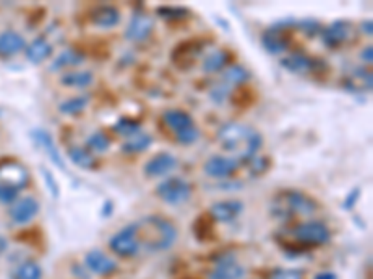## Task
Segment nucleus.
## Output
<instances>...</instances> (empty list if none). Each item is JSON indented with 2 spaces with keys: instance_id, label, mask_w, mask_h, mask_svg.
Here are the masks:
<instances>
[{
  "instance_id": "f257e3e1",
  "label": "nucleus",
  "mask_w": 373,
  "mask_h": 279,
  "mask_svg": "<svg viewBox=\"0 0 373 279\" xmlns=\"http://www.w3.org/2000/svg\"><path fill=\"white\" fill-rule=\"evenodd\" d=\"M131 226L140 252H164L176 244L177 227L164 216H144L142 220L133 222Z\"/></svg>"
},
{
  "instance_id": "f03ea898",
  "label": "nucleus",
  "mask_w": 373,
  "mask_h": 279,
  "mask_svg": "<svg viewBox=\"0 0 373 279\" xmlns=\"http://www.w3.org/2000/svg\"><path fill=\"white\" fill-rule=\"evenodd\" d=\"M218 142L220 146L230 151L237 162H250L254 157H258V151L263 146L261 134L243 123H226L218 131Z\"/></svg>"
},
{
  "instance_id": "7ed1b4c3",
  "label": "nucleus",
  "mask_w": 373,
  "mask_h": 279,
  "mask_svg": "<svg viewBox=\"0 0 373 279\" xmlns=\"http://www.w3.org/2000/svg\"><path fill=\"white\" fill-rule=\"evenodd\" d=\"M318 201L300 190H284V192L276 194L271 205L272 216L279 220H290L295 214L312 216L313 213H318Z\"/></svg>"
},
{
  "instance_id": "20e7f679",
  "label": "nucleus",
  "mask_w": 373,
  "mask_h": 279,
  "mask_svg": "<svg viewBox=\"0 0 373 279\" xmlns=\"http://www.w3.org/2000/svg\"><path fill=\"white\" fill-rule=\"evenodd\" d=\"M155 194L166 205H181V203L190 200L192 186L181 177H168L157 185Z\"/></svg>"
},
{
  "instance_id": "39448f33",
  "label": "nucleus",
  "mask_w": 373,
  "mask_h": 279,
  "mask_svg": "<svg viewBox=\"0 0 373 279\" xmlns=\"http://www.w3.org/2000/svg\"><path fill=\"white\" fill-rule=\"evenodd\" d=\"M293 237L303 246H325L331 242V229L323 222H305L293 229Z\"/></svg>"
},
{
  "instance_id": "423d86ee",
  "label": "nucleus",
  "mask_w": 373,
  "mask_h": 279,
  "mask_svg": "<svg viewBox=\"0 0 373 279\" xmlns=\"http://www.w3.org/2000/svg\"><path fill=\"white\" fill-rule=\"evenodd\" d=\"M355 27L351 21L339 19L331 23L326 28H321L319 38L323 41V45L326 49H339L342 45H346L347 41L353 40Z\"/></svg>"
},
{
  "instance_id": "0eeeda50",
  "label": "nucleus",
  "mask_w": 373,
  "mask_h": 279,
  "mask_svg": "<svg viewBox=\"0 0 373 279\" xmlns=\"http://www.w3.org/2000/svg\"><path fill=\"white\" fill-rule=\"evenodd\" d=\"M30 181V173L23 164L15 160H2L0 162V185L12 186L17 192L27 188Z\"/></svg>"
},
{
  "instance_id": "6e6552de",
  "label": "nucleus",
  "mask_w": 373,
  "mask_h": 279,
  "mask_svg": "<svg viewBox=\"0 0 373 279\" xmlns=\"http://www.w3.org/2000/svg\"><path fill=\"white\" fill-rule=\"evenodd\" d=\"M10 218L17 226H27L32 220L40 214V201L32 198V196H25V198H17V200L10 205Z\"/></svg>"
},
{
  "instance_id": "1a4fd4ad",
  "label": "nucleus",
  "mask_w": 373,
  "mask_h": 279,
  "mask_svg": "<svg viewBox=\"0 0 373 279\" xmlns=\"http://www.w3.org/2000/svg\"><path fill=\"white\" fill-rule=\"evenodd\" d=\"M110 250L120 255V257H135L140 253L138 250V242L135 239V232H133V226L123 227L122 231H118L116 235H112L109 240Z\"/></svg>"
},
{
  "instance_id": "9d476101",
  "label": "nucleus",
  "mask_w": 373,
  "mask_h": 279,
  "mask_svg": "<svg viewBox=\"0 0 373 279\" xmlns=\"http://www.w3.org/2000/svg\"><path fill=\"white\" fill-rule=\"evenodd\" d=\"M153 17H149L144 12H135L131 17L129 25L125 28V40L133 41V43H140L146 41L153 32Z\"/></svg>"
},
{
  "instance_id": "9b49d317",
  "label": "nucleus",
  "mask_w": 373,
  "mask_h": 279,
  "mask_svg": "<svg viewBox=\"0 0 373 279\" xmlns=\"http://www.w3.org/2000/svg\"><path fill=\"white\" fill-rule=\"evenodd\" d=\"M30 138H32V142H34L36 146L45 151L49 160H51L56 168H60L62 172H66V162H64V157H62V153L58 151L55 140H53V136H51L49 131H45V129H34V131H30Z\"/></svg>"
},
{
  "instance_id": "f8f14e48",
  "label": "nucleus",
  "mask_w": 373,
  "mask_h": 279,
  "mask_svg": "<svg viewBox=\"0 0 373 279\" xmlns=\"http://www.w3.org/2000/svg\"><path fill=\"white\" fill-rule=\"evenodd\" d=\"M280 66L284 67L285 71H290V73L306 75L318 71L325 64H323V60H316V58H310V56H306L303 53H292L290 56H285V58L280 60Z\"/></svg>"
},
{
  "instance_id": "ddd939ff",
  "label": "nucleus",
  "mask_w": 373,
  "mask_h": 279,
  "mask_svg": "<svg viewBox=\"0 0 373 279\" xmlns=\"http://www.w3.org/2000/svg\"><path fill=\"white\" fill-rule=\"evenodd\" d=\"M261 45L269 54H282L290 49V30L280 25H274L265 30L261 36Z\"/></svg>"
},
{
  "instance_id": "4468645a",
  "label": "nucleus",
  "mask_w": 373,
  "mask_h": 279,
  "mask_svg": "<svg viewBox=\"0 0 373 279\" xmlns=\"http://www.w3.org/2000/svg\"><path fill=\"white\" fill-rule=\"evenodd\" d=\"M246 276L243 265H239L233 255H224L218 257L217 265L211 268L207 274L209 279H243Z\"/></svg>"
},
{
  "instance_id": "2eb2a0df",
  "label": "nucleus",
  "mask_w": 373,
  "mask_h": 279,
  "mask_svg": "<svg viewBox=\"0 0 373 279\" xmlns=\"http://www.w3.org/2000/svg\"><path fill=\"white\" fill-rule=\"evenodd\" d=\"M239 162L231 157H224V155H213L205 160L204 172L213 179H226L231 173L237 172Z\"/></svg>"
},
{
  "instance_id": "dca6fc26",
  "label": "nucleus",
  "mask_w": 373,
  "mask_h": 279,
  "mask_svg": "<svg viewBox=\"0 0 373 279\" xmlns=\"http://www.w3.org/2000/svg\"><path fill=\"white\" fill-rule=\"evenodd\" d=\"M202 51H204V45L200 41H183L172 51L170 58L174 62V66L179 69H189Z\"/></svg>"
},
{
  "instance_id": "f3484780",
  "label": "nucleus",
  "mask_w": 373,
  "mask_h": 279,
  "mask_svg": "<svg viewBox=\"0 0 373 279\" xmlns=\"http://www.w3.org/2000/svg\"><path fill=\"white\" fill-rule=\"evenodd\" d=\"M344 88L351 93H366L372 92L373 77L372 71L366 67H355L344 77Z\"/></svg>"
},
{
  "instance_id": "a211bd4d",
  "label": "nucleus",
  "mask_w": 373,
  "mask_h": 279,
  "mask_svg": "<svg viewBox=\"0 0 373 279\" xmlns=\"http://www.w3.org/2000/svg\"><path fill=\"white\" fill-rule=\"evenodd\" d=\"M244 211L243 201L239 200H224L217 201L209 207V216L213 218V222H218V224H228V222H233L237 218L239 214Z\"/></svg>"
},
{
  "instance_id": "6ab92c4d",
  "label": "nucleus",
  "mask_w": 373,
  "mask_h": 279,
  "mask_svg": "<svg viewBox=\"0 0 373 279\" xmlns=\"http://www.w3.org/2000/svg\"><path fill=\"white\" fill-rule=\"evenodd\" d=\"M177 168V159L172 153H157L144 164V173L148 177H163Z\"/></svg>"
},
{
  "instance_id": "aec40b11",
  "label": "nucleus",
  "mask_w": 373,
  "mask_h": 279,
  "mask_svg": "<svg viewBox=\"0 0 373 279\" xmlns=\"http://www.w3.org/2000/svg\"><path fill=\"white\" fill-rule=\"evenodd\" d=\"M86 266L92 274H97V276H110L118 270V265L116 261H112L109 255H105L99 250H92L86 255Z\"/></svg>"
},
{
  "instance_id": "412c9836",
  "label": "nucleus",
  "mask_w": 373,
  "mask_h": 279,
  "mask_svg": "<svg viewBox=\"0 0 373 279\" xmlns=\"http://www.w3.org/2000/svg\"><path fill=\"white\" fill-rule=\"evenodd\" d=\"M27 49V41L19 32L6 30L0 32V58H12Z\"/></svg>"
},
{
  "instance_id": "4be33fe9",
  "label": "nucleus",
  "mask_w": 373,
  "mask_h": 279,
  "mask_svg": "<svg viewBox=\"0 0 373 279\" xmlns=\"http://www.w3.org/2000/svg\"><path fill=\"white\" fill-rule=\"evenodd\" d=\"M90 21L97 28H116L122 21V14L116 6H97L90 15Z\"/></svg>"
},
{
  "instance_id": "5701e85b",
  "label": "nucleus",
  "mask_w": 373,
  "mask_h": 279,
  "mask_svg": "<svg viewBox=\"0 0 373 279\" xmlns=\"http://www.w3.org/2000/svg\"><path fill=\"white\" fill-rule=\"evenodd\" d=\"M25 54H27L30 64H41V62H45L53 54V45H51V41H47V38L40 36L30 45H27Z\"/></svg>"
},
{
  "instance_id": "b1692460",
  "label": "nucleus",
  "mask_w": 373,
  "mask_h": 279,
  "mask_svg": "<svg viewBox=\"0 0 373 279\" xmlns=\"http://www.w3.org/2000/svg\"><path fill=\"white\" fill-rule=\"evenodd\" d=\"M163 121L166 123L170 131H176V134L185 131V129H189V127H194V121L190 118V114L183 112V110H177V108L166 110L163 114Z\"/></svg>"
},
{
  "instance_id": "393cba45",
  "label": "nucleus",
  "mask_w": 373,
  "mask_h": 279,
  "mask_svg": "<svg viewBox=\"0 0 373 279\" xmlns=\"http://www.w3.org/2000/svg\"><path fill=\"white\" fill-rule=\"evenodd\" d=\"M231 62V54L228 51H224V49H217V51H213L204 58L202 62V69H204L205 73H220L224 67L230 66Z\"/></svg>"
},
{
  "instance_id": "a878e982",
  "label": "nucleus",
  "mask_w": 373,
  "mask_h": 279,
  "mask_svg": "<svg viewBox=\"0 0 373 279\" xmlns=\"http://www.w3.org/2000/svg\"><path fill=\"white\" fill-rule=\"evenodd\" d=\"M68 157L75 166L81 168V170H95V168L99 166L95 155L92 151H88L86 147H69Z\"/></svg>"
},
{
  "instance_id": "bb28decb",
  "label": "nucleus",
  "mask_w": 373,
  "mask_h": 279,
  "mask_svg": "<svg viewBox=\"0 0 373 279\" xmlns=\"http://www.w3.org/2000/svg\"><path fill=\"white\" fill-rule=\"evenodd\" d=\"M153 144V138L149 136L148 133H136L129 138H125V142L122 144V151L125 155H135V153H142L146 151L149 146Z\"/></svg>"
},
{
  "instance_id": "cd10ccee",
  "label": "nucleus",
  "mask_w": 373,
  "mask_h": 279,
  "mask_svg": "<svg viewBox=\"0 0 373 279\" xmlns=\"http://www.w3.org/2000/svg\"><path fill=\"white\" fill-rule=\"evenodd\" d=\"M82 62H84V54L79 53L77 49H66V51H62V53L55 58V62L51 64V71H62V69H66V67L81 66Z\"/></svg>"
},
{
  "instance_id": "c85d7f7f",
  "label": "nucleus",
  "mask_w": 373,
  "mask_h": 279,
  "mask_svg": "<svg viewBox=\"0 0 373 279\" xmlns=\"http://www.w3.org/2000/svg\"><path fill=\"white\" fill-rule=\"evenodd\" d=\"M62 86L68 88H88L94 84V73L92 71H68L60 77Z\"/></svg>"
},
{
  "instance_id": "c756f323",
  "label": "nucleus",
  "mask_w": 373,
  "mask_h": 279,
  "mask_svg": "<svg viewBox=\"0 0 373 279\" xmlns=\"http://www.w3.org/2000/svg\"><path fill=\"white\" fill-rule=\"evenodd\" d=\"M43 278V270H41L40 263L28 259L23 261L12 270V279H41Z\"/></svg>"
},
{
  "instance_id": "7c9ffc66",
  "label": "nucleus",
  "mask_w": 373,
  "mask_h": 279,
  "mask_svg": "<svg viewBox=\"0 0 373 279\" xmlns=\"http://www.w3.org/2000/svg\"><path fill=\"white\" fill-rule=\"evenodd\" d=\"M250 79V73L244 69L243 66H230L226 71L222 73V82L226 88H233V86H241V84H244L246 80Z\"/></svg>"
},
{
  "instance_id": "2f4dec72",
  "label": "nucleus",
  "mask_w": 373,
  "mask_h": 279,
  "mask_svg": "<svg viewBox=\"0 0 373 279\" xmlns=\"http://www.w3.org/2000/svg\"><path fill=\"white\" fill-rule=\"evenodd\" d=\"M88 95H77V97H71V99L64 101L58 107V112L64 114V116H79L86 110L88 107Z\"/></svg>"
},
{
  "instance_id": "473e14b6",
  "label": "nucleus",
  "mask_w": 373,
  "mask_h": 279,
  "mask_svg": "<svg viewBox=\"0 0 373 279\" xmlns=\"http://www.w3.org/2000/svg\"><path fill=\"white\" fill-rule=\"evenodd\" d=\"M112 129H114V133H118L123 138H129L133 134L140 133V123L136 120H131V118H120Z\"/></svg>"
},
{
  "instance_id": "72a5a7b5",
  "label": "nucleus",
  "mask_w": 373,
  "mask_h": 279,
  "mask_svg": "<svg viewBox=\"0 0 373 279\" xmlns=\"http://www.w3.org/2000/svg\"><path fill=\"white\" fill-rule=\"evenodd\" d=\"M86 144H88V151L92 153H105L110 147V138L101 131H97V133L90 134Z\"/></svg>"
},
{
  "instance_id": "f704fd0d",
  "label": "nucleus",
  "mask_w": 373,
  "mask_h": 279,
  "mask_svg": "<svg viewBox=\"0 0 373 279\" xmlns=\"http://www.w3.org/2000/svg\"><path fill=\"white\" fill-rule=\"evenodd\" d=\"M189 10L187 8H177V6H163L157 10V15L164 21H183L189 17Z\"/></svg>"
},
{
  "instance_id": "c9c22d12",
  "label": "nucleus",
  "mask_w": 373,
  "mask_h": 279,
  "mask_svg": "<svg viewBox=\"0 0 373 279\" xmlns=\"http://www.w3.org/2000/svg\"><path fill=\"white\" fill-rule=\"evenodd\" d=\"M192 231L196 235V239L200 242H207V240L213 237V226H211L209 220L205 218H198L194 222V227H192Z\"/></svg>"
},
{
  "instance_id": "e433bc0d",
  "label": "nucleus",
  "mask_w": 373,
  "mask_h": 279,
  "mask_svg": "<svg viewBox=\"0 0 373 279\" xmlns=\"http://www.w3.org/2000/svg\"><path fill=\"white\" fill-rule=\"evenodd\" d=\"M269 159H265V157H254L250 162H246V166L250 170L252 177H259V175H263L267 170H269Z\"/></svg>"
},
{
  "instance_id": "4c0bfd02",
  "label": "nucleus",
  "mask_w": 373,
  "mask_h": 279,
  "mask_svg": "<svg viewBox=\"0 0 373 279\" xmlns=\"http://www.w3.org/2000/svg\"><path fill=\"white\" fill-rule=\"evenodd\" d=\"M177 144H181V146H192V144H196L198 140H200V131H198L196 127H189V129H185L181 133L176 134Z\"/></svg>"
},
{
  "instance_id": "58836bf2",
  "label": "nucleus",
  "mask_w": 373,
  "mask_h": 279,
  "mask_svg": "<svg viewBox=\"0 0 373 279\" xmlns=\"http://www.w3.org/2000/svg\"><path fill=\"white\" fill-rule=\"evenodd\" d=\"M295 27L298 28V30H303V34H306V36H319V32H321V27H319L318 21H312V19H305V21H295Z\"/></svg>"
},
{
  "instance_id": "ea45409f",
  "label": "nucleus",
  "mask_w": 373,
  "mask_h": 279,
  "mask_svg": "<svg viewBox=\"0 0 373 279\" xmlns=\"http://www.w3.org/2000/svg\"><path fill=\"white\" fill-rule=\"evenodd\" d=\"M41 175H43V179H45V185H47L49 192L53 194V198H60V186L56 183L55 175L49 172L47 168H41Z\"/></svg>"
},
{
  "instance_id": "a19ab883",
  "label": "nucleus",
  "mask_w": 373,
  "mask_h": 279,
  "mask_svg": "<svg viewBox=\"0 0 373 279\" xmlns=\"http://www.w3.org/2000/svg\"><path fill=\"white\" fill-rule=\"evenodd\" d=\"M230 99L237 105V107H246V105H250L254 97H252L250 90H237V92H231L230 93Z\"/></svg>"
},
{
  "instance_id": "79ce46f5",
  "label": "nucleus",
  "mask_w": 373,
  "mask_h": 279,
  "mask_svg": "<svg viewBox=\"0 0 373 279\" xmlns=\"http://www.w3.org/2000/svg\"><path fill=\"white\" fill-rule=\"evenodd\" d=\"M17 198H19V192H17L15 188L0 185V203H4V205H12Z\"/></svg>"
},
{
  "instance_id": "37998d69",
  "label": "nucleus",
  "mask_w": 373,
  "mask_h": 279,
  "mask_svg": "<svg viewBox=\"0 0 373 279\" xmlns=\"http://www.w3.org/2000/svg\"><path fill=\"white\" fill-rule=\"evenodd\" d=\"M271 279H303V274L298 270H292V268H280L272 272Z\"/></svg>"
},
{
  "instance_id": "c03bdc74",
  "label": "nucleus",
  "mask_w": 373,
  "mask_h": 279,
  "mask_svg": "<svg viewBox=\"0 0 373 279\" xmlns=\"http://www.w3.org/2000/svg\"><path fill=\"white\" fill-rule=\"evenodd\" d=\"M359 194H360V188H355L353 192L347 194L346 201H344V209H346V211H349V209L355 205V201L359 200Z\"/></svg>"
},
{
  "instance_id": "a18cd8bd",
  "label": "nucleus",
  "mask_w": 373,
  "mask_h": 279,
  "mask_svg": "<svg viewBox=\"0 0 373 279\" xmlns=\"http://www.w3.org/2000/svg\"><path fill=\"white\" fill-rule=\"evenodd\" d=\"M360 58H362V62H364V64H372V62H373V49H372V45H368L366 49H364V51L360 53Z\"/></svg>"
},
{
  "instance_id": "49530a36",
  "label": "nucleus",
  "mask_w": 373,
  "mask_h": 279,
  "mask_svg": "<svg viewBox=\"0 0 373 279\" xmlns=\"http://www.w3.org/2000/svg\"><path fill=\"white\" fill-rule=\"evenodd\" d=\"M360 28H362V34H366V36H372V34H373V21L372 19L362 21V23H360Z\"/></svg>"
},
{
  "instance_id": "de8ad7c7",
  "label": "nucleus",
  "mask_w": 373,
  "mask_h": 279,
  "mask_svg": "<svg viewBox=\"0 0 373 279\" xmlns=\"http://www.w3.org/2000/svg\"><path fill=\"white\" fill-rule=\"evenodd\" d=\"M313 279H338V278H336V274H333V272H321V274H318V276H316Z\"/></svg>"
},
{
  "instance_id": "09e8293b",
  "label": "nucleus",
  "mask_w": 373,
  "mask_h": 279,
  "mask_svg": "<svg viewBox=\"0 0 373 279\" xmlns=\"http://www.w3.org/2000/svg\"><path fill=\"white\" fill-rule=\"evenodd\" d=\"M8 250V240L4 237H0V255Z\"/></svg>"
}]
</instances>
